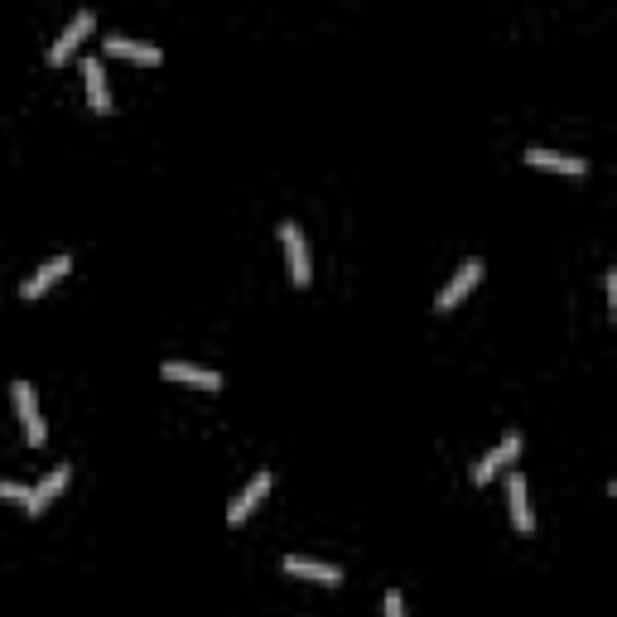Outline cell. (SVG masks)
Wrapping results in <instances>:
<instances>
[{
    "label": "cell",
    "instance_id": "cell-9",
    "mask_svg": "<svg viewBox=\"0 0 617 617\" xmlns=\"http://www.w3.org/2000/svg\"><path fill=\"white\" fill-rule=\"evenodd\" d=\"M68 270H73V256H54V261H44V266H39L25 280V285H20V295H25V299L49 295V290H54V285L63 280V275H68Z\"/></svg>",
    "mask_w": 617,
    "mask_h": 617
},
{
    "label": "cell",
    "instance_id": "cell-13",
    "mask_svg": "<svg viewBox=\"0 0 617 617\" xmlns=\"http://www.w3.org/2000/svg\"><path fill=\"white\" fill-rule=\"evenodd\" d=\"M507 502H511V521H516V531H536V511H531L526 483H521L516 473L507 478Z\"/></svg>",
    "mask_w": 617,
    "mask_h": 617
},
{
    "label": "cell",
    "instance_id": "cell-2",
    "mask_svg": "<svg viewBox=\"0 0 617 617\" xmlns=\"http://www.w3.org/2000/svg\"><path fill=\"white\" fill-rule=\"evenodd\" d=\"M280 242H285V261H290V280H295L299 290L314 280V270H309V242H304V227L299 222H280Z\"/></svg>",
    "mask_w": 617,
    "mask_h": 617
},
{
    "label": "cell",
    "instance_id": "cell-14",
    "mask_svg": "<svg viewBox=\"0 0 617 617\" xmlns=\"http://www.w3.org/2000/svg\"><path fill=\"white\" fill-rule=\"evenodd\" d=\"M107 54L135 58V63H160V58H164L155 44H140V39H126V34H107Z\"/></svg>",
    "mask_w": 617,
    "mask_h": 617
},
{
    "label": "cell",
    "instance_id": "cell-8",
    "mask_svg": "<svg viewBox=\"0 0 617 617\" xmlns=\"http://www.w3.org/2000/svg\"><path fill=\"white\" fill-rule=\"evenodd\" d=\"M285 574H295V579H314V584H343V569L328 560H309V555H285Z\"/></svg>",
    "mask_w": 617,
    "mask_h": 617
},
{
    "label": "cell",
    "instance_id": "cell-1",
    "mask_svg": "<svg viewBox=\"0 0 617 617\" xmlns=\"http://www.w3.org/2000/svg\"><path fill=\"white\" fill-rule=\"evenodd\" d=\"M63 487H68V468H54L44 483H34V487H29V483H10V478H5V483H0V502H20L29 516H39V511L49 507Z\"/></svg>",
    "mask_w": 617,
    "mask_h": 617
},
{
    "label": "cell",
    "instance_id": "cell-3",
    "mask_svg": "<svg viewBox=\"0 0 617 617\" xmlns=\"http://www.w3.org/2000/svg\"><path fill=\"white\" fill-rule=\"evenodd\" d=\"M516 454H521V434H507L502 444H492V449H487V454L473 463V483H478V487L492 483V478H497L507 463H516Z\"/></svg>",
    "mask_w": 617,
    "mask_h": 617
},
{
    "label": "cell",
    "instance_id": "cell-15",
    "mask_svg": "<svg viewBox=\"0 0 617 617\" xmlns=\"http://www.w3.org/2000/svg\"><path fill=\"white\" fill-rule=\"evenodd\" d=\"M381 617H405V603L396 589H386V598H381Z\"/></svg>",
    "mask_w": 617,
    "mask_h": 617
},
{
    "label": "cell",
    "instance_id": "cell-4",
    "mask_svg": "<svg viewBox=\"0 0 617 617\" xmlns=\"http://www.w3.org/2000/svg\"><path fill=\"white\" fill-rule=\"evenodd\" d=\"M478 280H483V261H478V256H468V261H463V266L454 270V280H449V285L439 290L434 309H444V314H449V309H458V299L468 295V290H473Z\"/></svg>",
    "mask_w": 617,
    "mask_h": 617
},
{
    "label": "cell",
    "instance_id": "cell-12",
    "mask_svg": "<svg viewBox=\"0 0 617 617\" xmlns=\"http://www.w3.org/2000/svg\"><path fill=\"white\" fill-rule=\"evenodd\" d=\"M82 78H87V102L97 111H111V87H107V68L97 58H82Z\"/></svg>",
    "mask_w": 617,
    "mask_h": 617
},
{
    "label": "cell",
    "instance_id": "cell-7",
    "mask_svg": "<svg viewBox=\"0 0 617 617\" xmlns=\"http://www.w3.org/2000/svg\"><path fill=\"white\" fill-rule=\"evenodd\" d=\"M270 483H275L270 473H256V478H251V483H246L242 492H237V497L227 502V521H232V526H242L246 516H251V511L261 507V497H266V492H270Z\"/></svg>",
    "mask_w": 617,
    "mask_h": 617
},
{
    "label": "cell",
    "instance_id": "cell-11",
    "mask_svg": "<svg viewBox=\"0 0 617 617\" xmlns=\"http://www.w3.org/2000/svg\"><path fill=\"white\" fill-rule=\"evenodd\" d=\"M526 164H536V169H555V174H584L589 160H579V155H564V150H540L531 145L526 150Z\"/></svg>",
    "mask_w": 617,
    "mask_h": 617
},
{
    "label": "cell",
    "instance_id": "cell-6",
    "mask_svg": "<svg viewBox=\"0 0 617 617\" xmlns=\"http://www.w3.org/2000/svg\"><path fill=\"white\" fill-rule=\"evenodd\" d=\"M15 410H20V425H25V439L39 449L49 430H44V415H39V401H34V386L29 381H15Z\"/></svg>",
    "mask_w": 617,
    "mask_h": 617
},
{
    "label": "cell",
    "instance_id": "cell-5",
    "mask_svg": "<svg viewBox=\"0 0 617 617\" xmlns=\"http://www.w3.org/2000/svg\"><path fill=\"white\" fill-rule=\"evenodd\" d=\"M92 25H97V15H92V10L82 5L78 15H73V20L63 25V34H58L54 44H49V63H63V58L73 54V49H78V44H82V39L92 34Z\"/></svg>",
    "mask_w": 617,
    "mask_h": 617
},
{
    "label": "cell",
    "instance_id": "cell-10",
    "mask_svg": "<svg viewBox=\"0 0 617 617\" xmlns=\"http://www.w3.org/2000/svg\"><path fill=\"white\" fill-rule=\"evenodd\" d=\"M164 376L169 381H184V386H198V391H222V372L198 367V362H164Z\"/></svg>",
    "mask_w": 617,
    "mask_h": 617
}]
</instances>
